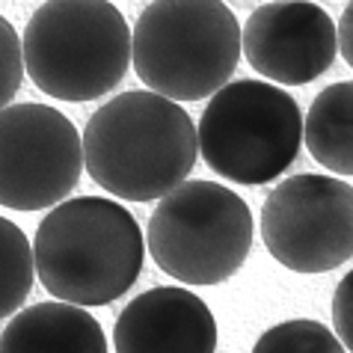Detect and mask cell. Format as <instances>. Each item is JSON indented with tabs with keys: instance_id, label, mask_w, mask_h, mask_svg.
<instances>
[{
	"instance_id": "11",
	"label": "cell",
	"mask_w": 353,
	"mask_h": 353,
	"mask_svg": "<svg viewBox=\"0 0 353 353\" xmlns=\"http://www.w3.org/2000/svg\"><path fill=\"white\" fill-rule=\"evenodd\" d=\"M0 353H107V339L86 309L54 300L15 312L0 332Z\"/></svg>"
},
{
	"instance_id": "1",
	"label": "cell",
	"mask_w": 353,
	"mask_h": 353,
	"mask_svg": "<svg viewBox=\"0 0 353 353\" xmlns=\"http://www.w3.org/2000/svg\"><path fill=\"white\" fill-rule=\"evenodd\" d=\"M83 166L101 190L125 202H154L196 166V125L179 101L152 90L122 92L90 116Z\"/></svg>"
},
{
	"instance_id": "10",
	"label": "cell",
	"mask_w": 353,
	"mask_h": 353,
	"mask_svg": "<svg viewBox=\"0 0 353 353\" xmlns=\"http://www.w3.org/2000/svg\"><path fill=\"white\" fill-rule=\"evenodd\" d=\"M116 353H214L217 321L208 303L179 285L134 297L113 327Z\"/></svg>"
},
{
	"instance_id": "4",
	"label": "cell",
	"mask_w": 353,
	"mask_h": 353,
	"mask_svg": "<svg viewBox=\"0 0 353 353\" xmlns=\"http://www.w3.org/2000/svg\"><path fill=\"white\" fill-rule=\"evenodd\" d=\"M21 60L45 95L92 101L128 74L131 27L110 0H48L24 27Z\"/></svg>"
},
{
	"instance_id": "6",
	"label": "cell",
	"mask_w": 353,
	"mask_h": 353,
	"mask_svg": "<svg viewBox=\"0 0 353 353\" xmlns=\"http://www.w3.org/2000/svg\"><path fill=\"white\" fill-rule=\"evenodd\" d=\"M303 113L276 83L234 81L208 98L196 149L220 179L234 184H268L297 161Z\"/></svg>"
},
{
	"instance_id": "3",
	"label": "cell",
	"mask_w": 353,
	"mask_h": 353,
	"mask_svg": "<svg viewBox=\"0 0 353 353\" xmlns=\"http://www.w3.org/2000/svg\"><path fill=\"white\" fill-rule=\"evenodd\" d=\"M241 24L223 0H152L131 33L140 81L170 101H202L232 81Z\"/></svg>"
},
{
	"instance_id": "17",
	"label": "cell",
	"mask_w": 353,
	"mask_h": 353,
	"mask_svg": "<svg viewBox=\"0 0 353 353\" xmlns=\"http://www.w3.org/2000/svg\"><path fill=\"white\" fill-rule=\"evenodd\" d=\"M336 45L339 54L345 57V63H353V3L345 6V12L336 24Z\"/></svg>"
},
{
	"instance_id": "8",
	"label": "cell",
	"mask_w": 353,
	"mask_h": 353,
	"mask_svg": "<svg viewBox=\"0 0 353 353\" xmlns=\"http://www.w3.org/2000/svg\"><path fill=\"white\" fill-rule=\"evenodd\" d=\"M83 172L81 131L45 104L0 110V205L42 211L63 202Z\"/></svg>"
},
{
	"instance_id": "9",
	"label": "cell",
	"mask_w": 353,
	"mask_h": 353,
	"mask_svg": "<svg viewBox=\"0 0 353 353\" xmlns=\"http://www.w3.org/2000/svg\"><path fill=\"white\" fill-rule=\"evenodd\" d=\"M241 51L273 83H312L327 74L339 57L336 21L309 0H273L247 18Z\"/></svg>"
},
{
	"instance_id": "2",
	"label": "cell",
	"mask_w": 353,
	"mask_h": 353,
	"mask_svg": "<svg viewBox=\"0 0 353 353\" xmlns=\"http://www.w3.org/2000/svg\"><path fill=\"white\" fill-rule=\"evenodd\" d=\"M145 241L134 214L104 196L54 205L39 223L33 268L51 297L81 309L125 297L143 273Z\"/></svg>"
},
{
	"instance_id": "15",
	"label": "cell",
	"mask_w": 353,
	"mask_h": 353,
	"mask_svg": "<svg viewBox=\"0 0 353 353\" xmlns=\"http://www.w3.org/2000/svg\"><path fill=\"white\" fill-rule=\"evenodd\" d=\"M24 81V60H21V39L15 27L0 15V110L12 101Z\"/></svg>"
},
{
	"instance_id": "14",
	"label": "cell",
	"mask_w": 353,
	"mask_h": 353,
	"mask_svg": "<svg viewBox=\"0 0 353 353\" xmlns=\"http://www.w3.org/2000/svg\"><path fill=\"white\" fill-rule=\"evenodd\" d=\"M252 353H347L332 330L321 321L294 318L282 321L268 332H261Z\"/></svg>"
},
{
	"instance_id": "16",
	"label": "cell",
	"mask_w": 353,
	"mask_h": 353,
	"mask_svg": "<svg viewBox=\"0 0 353 353\" xmlns=\"http://www.w3.org/2000/svg\"><path fill=\"white\" fill-rule=\"evenodd\" d=\"M353 273L339 282L332 294V336L341 341L345 350H353Z\"/></svg>"
},
{
	"instance_id": "5",
	"label": "cell",
	"mask_w": 353,
	"mask_h": 353,
	"mask_svg": "<svg viewBox=\"0 0 353 353\" xmlns=\"http://www.w3.org/2000/svg\"><path fill=\"white\" fill-rule=\"evenodd\" d=\"M247 202L217 181H181L161 196L145 229V250L184 285H217L243 268L252 250Z\"/></svg>"
},
{
	"instance_id": "12",
	"label": "cell",
	"mask_w": 353,
	"mask_h": 353,
	"mask_svg": "<svg viewBox=\"0 0 353 353\" xmlns=\"http://www.w3.org/2000/svg\"><path fill=\"white\" fill-rule=\"evenodd\" d=\"M350 113H353V83L339 81L327 86L312 101L303 122V143L309 154L323 170L336 175L353 172V145H350Z\"/></svg>"
},
{
	"instance_id": "7",
	"label": "cell",
	"mask_w": 353,
	"mask_h": 353,
	"mask_svg": "<svg viewBox=\"0 0 353 353\" xmlns=\"http://www.w3.org/2000/svg\"><path fill=\"white\" fill-rule=\"evenodd\" d=\"M261 241L294 273L341 268L353 256V188L318 172L279 181L261 208Z\"/></svg>"
},
{
	"instance_id": "13",
	"label": "cell",
	"mask_w": 353,
	"mask_h": 353,
	"mask_svg": "<svg viewBox=\"0 0 353 353\" xmlns=\"http://www.w3.org/2000/svg\"><path fill=\"white\" fill-rule=\"evenodd\" d=\"M36 279L33 247L12 220L0 217V321L12 318L30 297Z\"/></svg>"
}]
</instances>
